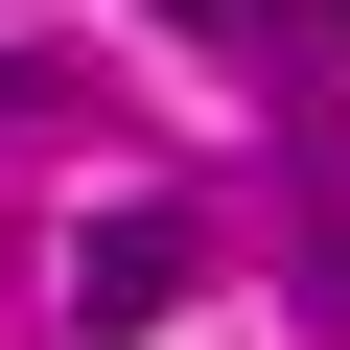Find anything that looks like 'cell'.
I'll return each mask as SVG.
<instances>
[{
    "instance_id": "cell-1",
    "label": "cell",
    "mask_w": 350,
    "mask_h": 350,
    "mask_svg": "<svg viewBox=\"0 0 350 350\" xmlns=\"http://www.w3.org/2000/svg\"><path fill=\"white\" fill-rule=\"evenodd\" d=\"M187 304V211H94L70 234V327H163Z\"/></svg>"
},
{
    "instance_id": "cell-2",
    "label": "cell",
    "mask_w": 350,
    "mask_h": 350,
    "mask_svg": "<svg viewBox=\"0 0 350 350\" xmlns=\"http://www.w3.org/2000/svg\"><path fill=\"white\" fill-rule=\"evenodd\" d=\"M163 24H187V47H257V24H280V0H163Z\"/></svg>"
},
{
    "instance_id": "cell-3",
    "label": "cell",
    "mask_w": 350,
    "mask_h": 350,
    "mask_svg": "<svg viewBox=\"0 0 350 350\" xmlns=\"http://www.w3.org/2000/svg\"><path fill=\"white\" fill-rule=\"evenodd\" d=\"M304 304H327V327H350V234H327V257H304Z\"/></svg>"
},
{
    "instance_id": "cell-4",
    "label": "cell",
    "mask_w": 350,
    "mask_h": 350,
    "mask_svg": "<svg viewBox=\"0 0 350 350\" xmlns=\"http://www.w3.org/2000/svg\"><path fill=\"white\" fill-rule=\"evenodd\" d=\"M304 24H327V47H350V0H304Z\"/></svg>"
}]
</instances>
